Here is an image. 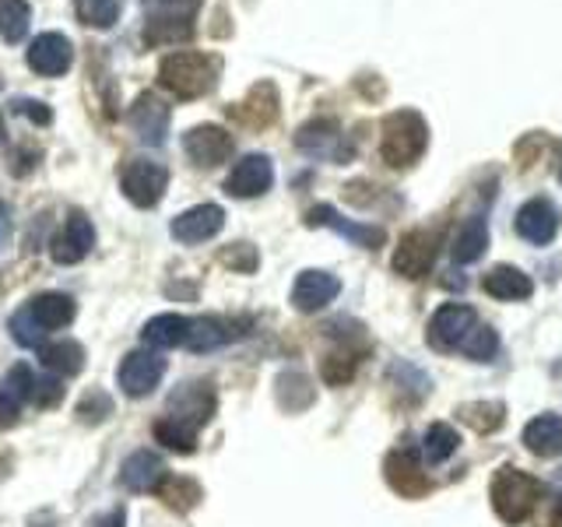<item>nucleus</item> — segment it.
I'll list each match as a JSON object with an SVG mask.
<instances>
[{"label": "nucleus", "mask_w": 562, "mask_h": 527, "mask_svg": "<svg viewBox=\"0 0 562 527\" xmlns=\"http://www.w3.org/2000/svg\"><path fill=\"white\" fill-rule=\"evenodd\" d=\"M4 134H8V131H4V116H0V141H4Z\"/></svg>", "instance_id": "nucleus-47"}, {"label": "nucleus", "mask_w": 562, "mask_h": 527, "mask_svg": "<svg viewBox=\"0 0 562 527\" xmlns=\"http://www.w3.org/2000/svg\"><path fill=\"white\" fill-rule=\"evenodd\" d=\"M222 260L228 264V268H236V271H257V250L250 243H233L222 254Z\"/></svg>", "instance_id": "nucleus-42"}, {"label": "nucleus", "mask_w": 562, "mask_h": 527, "mask_svg": "<svg viewBox=\"0 0 562 527\" xmlns=\"http://www.w3.org/2000/svg\"><path fill=\"white\" fill-rule=\"evenodd\" d=\"M432 260H436V236L426 233V228H412L404 233L401 243L394 246V271L401 278H422L432 271Z\"/></svg>", "instance_id": "nucleus-15"}, {"label": "nucleus", "mask_w": 562, "mask_h": 527, "mask_svg": "<svg viewBox=\"0 0 562 527\" xmlns=\"http://www.w3.org/2000/svg\"><path fill=\"white\" fill-rule=\"evenodd\" d=\"M517 233L527 243H535V246H549L555 239V233H559V211H555V204L544 201V198L527 201L517 211Z\"/></svg>", "instance_id": "nucleus-20"}, {"label": "nucleus", "mask_w": 562, "mask_h": 527, "mask_svg": "<svg viewBox=\"0 0 562 527\" xmlns=\"http://www.w3.org/2000/svg\"><path fill=\"white\" fill-rule=\"evenodd\" d=\"M14 113H25V116H32L35 123H40V127H46V123L53 120V113L46 110L43 102H35V99H18V102H14Z\"/></svg>", "instance_id": "nucleus-44"}, {"label": "nucleus", "mask_w": 562, "mask_h": 527, "mask_svg": "<svg viewBox=\"0 0 562 527\" xmlns=\"http://www.w3.org/2000/svg\"><path fill=\"white\" fill-rule=\"evenodd\" d=\"M187 338V316L180 313H162V316H151L140 330V341L155 351H166V348H180Z\"/></svg>", "instance_id": "nucleus-29"}, {"label": "nucleus", "mask_w": 562, "mask_h": 527, "mask_svg": "<svg viewBox=\"0 0 562 527\" xmlns=\"http://www.w3.org/2000/svg\"><path fill=\"white\" fill-rule=\"evenodd\" d=\"M485 292L492 299H503V303H514V299H527L535 292V281L527 278L520 268H509V264H499V268H492L485 274Z\"/></svg>", "instance_id": "nucleus-27"}, {"label": "nucleus", "mask_w": 562, "mask_h": 527, "mask_svg": "<svg viewBox=\"0 0 562 527\" xmlns=\"http://www.w3.org/2000/svg\"><path fill=\"white\" fill-rule=\"evenodd\" d=\"M75 11L88 29H113L120 22L123 0H75Z\"/></svg>", "instance_id": "nucleus-34"}, {"label": "nucleus", "mask_w": 562, "mask_h": 527, "mask_svg": "<svg viewBox=\"0 0 562 527\" xmlns=\"http://www.w3.org/2000/svg\"><path fill=\"white\" fill-rule=\"evenodd\" d=\"M488 496H492V509L499 514V520L524 524L535 514V506L541 500V482L531 479V474L520 471V468H499L496 474H492Z\"/></svg>", "instance_id": "nucleus-3"}, {"label": "nucleus", "mask_w": 562, "mask_h": 527, "mask_svg": "<svg viewBox=\"0 0 562 527\" xmlns=\"http://www.w3.org/2000/svg\"><path fill=\"white\" fill-rule=\"evenodd\" d=\"M183 152L198 169H215V166H222V162L233 158L236 141L228 131L215 127V123H201V127H193V131L183 134Z\"/></svg>", "instance_id": "nucleus-6"}, {"label": "nucleus", "mask_w": 562, "mask_h": 527, "mask_svg": "<svg viewBox=\"0 0 562 527\" xmlns=\"http://www.w3.org/2000/svg\"><path fill=\"white\" fill-rule=\"evenodd\" d=\"M32 401L40 404V408H57V404L64 401V383L60 377H43L32 383Z\"/></svg>", "instance_id": "nucleus-41"}, {"label": "nucleus", "mask_w": 562, "mask_h": 527, "mask_svg": "<svg viewBox=\"0 0 562 527\" xmlns=\"http://www.w3.org/2000/svg\"><path fill=\"white\" fill-rule=\"evenodd\" d=\"M215 386H207V383H183V386H176L169 404H166V415L169 418H180L187 422V426L193 429H201L204 422L215 415Z\"/></svg>", "instance_id": "nucleus-13"}, {"label": "nucleus", "mask_w": 562, "mask_h": 527, "mask_svg": "<svg viewBox=\"0 0 562 527\" xmlns=\"http://www.w3.org/2000/svg\"><path fill=\"white\" fill-rule=\"evenodd\" d=\"M295 148L310 158H334V162H345V158L351 155L338 120H327V116H316V120L303 123L295 134Z\"/></svg>", "instance_id": "nucleus-7"}, {"label": "nucleus", "mask_w": 562, "mask_h": 527, "mask_svg": "<svg viewBox=\"0 0 562 527\" xmlns=\"http://www.w3.org/2000/svg\"><path fill=\"white\" fill-rule=\"evenodd\" d=\"M158 81H162V88H169L176 99H201L218 81V60L207 57V53H193V49L169 53L162 67H158Z\"/></svg>", "instance_id": "nucleus-2"}, {"label": "nucleus", "mask_w": 562, "mask_h": 527, "mask_svg": "<svg viewBox=\"0 0 562 527\" xmlns=\"http://www.w3.org/2000/svg\"><path fill=\"white\" fill-rule=\"evenodd\" d=\"M70 60H75V49H70L67 35H60V32L35 35L32 46H29V67L35 70V75L60 78L70 70Z\"/></svg>", "instance_id": "nucleus-17"}, {"label": "nucleus", "mask_w": 562, "mask_h": 527, "mask_svg": "<svg viewBox=\"0 0 562 527\" xmlns=\"http://www.w3.org/2000/svg\"><path fill=\"white\" fill-rule=\"evenodd\" d=\"M8 327H11V338L22 345V348H40L43 338H46V330L40 327V321H35L29 306L18 310L11 321H8Z\"/></svg>", "instance_id": "nucleus-38"}, {"label": "nucleus", "mask_w": 562, "mask_h": 527, "mask_svg": "<svg viewBox=\"0 0 562 527\" xmlns=\"http://www.w3.org/2000/svg\"><path fill=\"white\" fill-rule=\"evenodd\" d=\"M299 394V404H313V391H310V380L303 373H281L278 377V394Z\"/></svg>", "instance_id": "nucleus-43"}, {"label": "nucleus", "mask_w": 562, "mask_h": 527, "mask_svg": "<svg viewBox=\"0 0 562 527\" xmlns=\"http://www.w3.org/2000/svg\"><path fill=\"white\" fill-rule=\"evenodd\" d=\"M236 338H239V330H233V324H225L222 316H198V321H187L183 345L190 351H215Z\"/></svg>", "instance_id": "nucleus-24"}, {"label": "nucleus", "mask_w": 562, "mask_h": 527, "mask_svg": "<svg viewBox=\"0 0 562 527\" xmlns=\"http://www.w3.org/2000/svg\"><path fill=\"white\" fill-rule=\"evenodd\" d=\"M426 457L429 461H447L450 453H457V447H461V436H457V429L450 426V422H436V426H429L426 433Z\"/></svg>", "instance_id": "nucleus-37"}, {"label": "nucleus", "mask_w": 562, "mask_h": 527, "mask_svg": "<svg viewBox=\"0 0 562 527\" xmlns=\"http://www.w3.org/2000/svg\"><path fill=\"white\" fill-rule=\"evenodd\" d=\"M166 187H169V172L166 166L151 162V158H134V162L123 169V198L134 208H155L162 201Z\"/></svg>", "instance_id": "nucleus-5"}, {"label": "nucleus", "mask_w": 562, "mask_h": 527, "mask_svg": "<svg viewBox=\"0 0 562 527\" xmlns=\"http://www.w3.org/2000/svg\"><path fill=\"white\" fill-rule=\"evenodd\" d=\"M201 0H151L145 40L155 43H187L193 35V14Z\"/></svg>", "instance_id": "nucleus-4"}, {"label": "nucleus", "mask_w": 562, "mask_h": 527, "mask_svg": "<svg viewBox=\"0 0 562 527\" xmlns=\"http://www.w3.org/2000/svg\"><path fill=\"white\" fill-rule=\"evenodd\" d=\"M461 422L471 426L474 433H496L503 422H506V404L499 401H479V404H464L461 412Z\"/></svg>", "instance_id": "nucleus-32"}, {"label": "nucleus", "mask_w": 562, "mask_h": 527, "mask_svg": "<svg viewBox=\"0 0 562 527\" xmlns=\"http://www.w3.org/2000/svg\"><path fill=\"white\" fill-rule=\"evenodd\" d=\"M166 464H162V457H158L155 450H137L131 453L127 461H123V474H120V482L127 485L131 492H155L158 482L166 479Z\"/></svg>", "instance_id": "nucleus-23"}, {"label": "nucleus", "mask_w": 562, "mask_h": 527, "mask_svg": "<svg viewBox=\"0 0 562 527\" xmlns=\"http://www.w3.org/2000/svg\"><path fill=\"white\" fill-rule=\"evenodd\" d=\"M383 471H386V482H391V489L401 492V496L418 500V496H426V492H429V474L422 471L418 457L412 450H394L391 457H386Z\"/></svg>", "instance_id": "nucleus-19"}, {"label": "nucleus", "mask_w": 562, "mask_h": 527, "mask_svg": "<svg viewBox=\"0 0 562 527\" xmlns=\"http://www.w3.org/2000/svg\"><path fill=\"white\" fill-rule=\"evenodd\" d=\"M32 316L40 321L43 330H64L70 321H75V299L64 295V292H43V295H35L32 303H29Z\"/></svg>", "instance_id": "nucleus-26"}, {"label": "nucleus", "mask_w": 562, "mask_h": 527, "mask_svg": "<svg viewBox=\"0 0 562 527\" xmlns=\"http://www.w3.org/2000/svg\"><path fill=\"white\" fill-rule=\"evenodd\" d=\"M338 292H341L338 274H330V271H303V274L295 278V285H292V306L303 310V313H316V310H324L327 303H334Z\"/></svg>", "instance_id": "nucleus-18"}, {"label": "nucleus", "mask_w": 562, "mask_h": 527, "mask_svg": "<svg viewBox=\"0 0 562 527\" xmlns=\"http://www.w3.org/2000/svg\"><path fill=\"white\" fill-rule=\"evenodd\" d=\"M222 225H225V211L218 204H198V208H187L183 215H176L169 233H172V239L198 246V243L215 239L222 233Z\"/></svg>", "instance_id": "nucleus-16"}, {"label": "nucleus", "mask_w": 562, "mask_h": 527, "mask_svg": "<svg viewBox=\"0 0 562 527\" xmlns=\"http://www.w3.org/2000/svg\"><path fill=\"white\" fill-rule=\"evenodd\" d=\"M233 116L243 123V127H254V131L271 127V123L278 120V88L271 81L254 85V92L236 105Z\"/></svg>", "instance_id": "nucleus-21"}, {"label": "nucleus", "mask_w": 562, "mask_h": 527, "mask_svg": "<svg viewBox=\"0 0 562 527\" xmlns=\"http://www.w3.org/2000/svg\"><path fill=\"white\" fill-rule=\"evenodd\" d=\"M274 183V166L268 155H243L236 169L225 176L228 198H260Z\"/></svg>", "instance_id": "nucleus-14"}, {"label": "nucleus", "mask_w": 562, "mask_h": 527, "mask_svg": "<svg viewBox=\"0 0 562 527\" xmlns=\"http://www.w3.org/2000/svg\"><path fill=\"white\" fill-rule=\"evenodd\" d=\"M457 351H464L468 359H474V362H492L496 359V351H499V334L492 330L488 324H474L471 327V334L464 338V345L457 348Z\"/></svg>", "instance_id": "nucleus-35"}, {"label": "nucleus", "mask_w": 562, "mask_h": 527, "mask_svg": "<svg viewBox=\"0 0 562 527\" xmlns=\"http://www.w3.org/2000/svg\"><path fill=\"white\" fill-rule=\"evenodd\" d=\"M306 225L313 228H334V233H341L348 243H356V246H366V250H376V246L386 243V233L380 225H366V222H351L345 218L338 208H330V204H316L306 211Z\"/></svg>", "instance_id": "nucleus-12"}, {"label": "nucleus", "mask_w": 562, "mask_h": 527, "mask_svg": "<svg viewBox=\"0 0 562 527\" xmlns=\"http://www.w3.org/2000/svg\"><path fill=\"white\" fill-rule=\"evenodd\" d=\"M32 383H35V377L29 366L8 369V377L0 380V429H11L18 422L25 397H32Z\"/></svg>", "instance_id": "nucleus-22"}, {"label": "nucleus", "mask_w": 562, "mask_h": 527, "mask_svg": "<svg viewBox=\"0 0 562 527\" xmlns=\"http://www.w3.org/2000/svg\"><path fill=\"white\" fill-rule=\"evenodd\" d=\"M92 246H95L92 222H88V215H81V211H70L64 228L49 243V257L64 264V268H70V264H81L88 254H92Z\"/></svg>", "instance_id": "nucleus-11"}, {"label": "nucleus", "mask_w": 562, "mask_h": 527, "mask_svg": "<svg viewBox=\"0 0 562 527\" xmlns=\"http://www.w3.org/2000/svg\"><path fill=\"white\" fill-rule=\"evenodd\" d=\"M485 246H488V225H485V218H471L461 228V233H457V239H453V260L457 264L479 260L485 254Z\"/></svg>", "instance_id": "nucleus-31"}, {"label": "nucleus", "mask_w": 562, "mask_h": 527, "mask_svg": "<svg viewBox=\"0 0 562 527\" xmlns=\"http://www.w3.org/2000/svg\"><path fill=\"white\" fill-rule=\"evenodd\" d=\"M158 496H162L172 509H190L193 503L201 500V489L198 482H190V479H180V474H166L162 482H158Z\"/></svg>", "instance_id": "nucleus-36"}, {"label": "nucleus", "mask_w": 562, "mask_h": 527, "mask_svg": "<svg viewBox=\"0 0 562 527\" xmlns=\"http://www.w3.org/2000/svg\"><path fill=\"white\" fill-rule=\"evenodd\" d=\"M162 377H166V359L158 351H131L116 369L120 391L127 397H148Z\"/></svg>", "instance_id": "nucleus-8"}, {"label": "nucleus", "mask_w": 562, "mask_h": 527, "mask_svg": "<svg viewBox=\"0 0 562 527\" xmlns=\"http://www.w3.org/2000/svg\"><path fill=\"white\" fill-rule=\"evenodd\" d=\"M429 148V127L422 113L415 110H397L383 120V134H380V155L391 169H408L415 166Z\"/></svg>", "instance_id": "nucleus-1"}, {"label": "nucleus", "mask_w": 562, "mask_h": 527, "mask_svg": "<svg viewBox=\"0 0 562 527\" xmlns=\"http://www.w3.org/2000/svg\"><path fill=\"white\" fill-rule=\"evenodd\" d=\"M524 447L535 457H562V415H538L527 422Z\"/></svg>", "instance_id": "nucleus-25"}, {"label": "nucleus", "mask_w": 562, "mask_h": 527, "mask_svg": "<svg viewBox=\"0 0 562 527\" xmlns=\"http://www.w3.org/2000/svg\"><path fill=\"white\" fill-rule=\"evenodd\" d=\"M479 324V313L461 303H447L432 313L429 321V345L436 351H457L471 334V327Z\"/></svg>", "instance_id": "nucleus-9"}, {"label": "nucleus", "mask_w": 562, "mask_h": 527, "mask_svg": "<svg viewBox=\"0 0 562 527\" xmlns=\"http://www.w3.org/2000/svg\"><path fill=\"white\" fill-rule=\"evenodd\" d=\"M78 415L81 422H88V426H95V422H105L113 415V401L110 394H102V391H92L81 404H78Z\"/></svg>", "instance_id": "nucleus-40"}, {"label": "nucleus", "mask_w": 562, "mask_h": 527, "mask_svg": "<svg viewBox=\"0 0 562 527\" xmlns=\"http://www.w3.org/2000/svg\"><path fill=\"white\" fill-rule=\"evenodd\" d=\"M151 433H155L158 444L176 450V453H193V450H198V429L187 426V422H180V418H169V415L158 418L155 426H151Z\"/></svg>", "instance_id": "nucleus-30"}, {"label": "nucleus", "mask_w": 562, "mask_h": 527, "mask_svg": "<svg viewBox=\"0 0 562 527\" xmlns=\"http://www.w3.org/2000/svg\"><path fill=\"white\" fill-rule=\"evenodd\" d=\"M40 362L49 369L53 377H78L81 369H85V348L78 341H43L40 345Z\"/></svg>", "instance_id": "nucleus-28"}, {"label": "nucleus", "mask_w": 562, "mask_h": 527, "mask_svg": "<svg viewBox=\"0 0 562 527\" xmlns=\"http://www.w3.org/2000/svg\"><path fill=\"white\" fill-rule=\"evenodd\" d=\"M29 22H32V8L25 0H0V40L4 43L25 40Z\"/></svg>", "instance_id": "nucleus-33"}, {"label": "nucleus", "mask_w": 562, "mask_h": 527, "mask_svg": "<svg viewBox=\"0 0 562 527\" xmlns=\"http://www.w3.org/2000/svg\"><path fill=\"white\" fill-rule=\"evenodd\" d=\"M169 105L158 99L155 92H140L134 102H131V113H127V123L131 131L137 134L140 145H166V134H169Z\"/></svg>", "instance_id": "nucleus-10"}, {"label": "nucleus", "mask_w": 562, "mask_h": 527, "mask_svg": "<svg viewBox=\"0 0 562 527\" xmlns=\"http://www.w3.org/2000/svg\"><path fill=\"white\" fill-rule=\"evenodd\" d=\"M356 369H359V356L356 351H330V356L321 362V373L330 386H341L348 383L351 377H356Z\"/></svg>", "instance_id": "nucleus-39"}, {"label": "nucleus", "mask_w": 562, "mask_h": 527, "mask_svg": "<svg viewBox=\"0 0 562 527\" xmlns=\"http://www.w3.org/2000/svg\"><path fill=\"white\" fill-rule=\"evenodd\" d=\"M4 233H8V208L0 204V236H4Z\"/></svg>", "instance_id": "nucleus-46"}, {"label": "nucleus", "mask_w": 562, "mask_h": 527, "mask_svg": "<svg viewBox=\"0 0 562 527\" xmlns=\"http://www.w3.org/2000/svg\"><path fill=\"white\" fill-rule=\"evenodd\" d=\"M123 524H127V517H123V509H113L110 517L95 520V527H123Z\"/></svg>", "instance_id": "nucleus-45"}]
</instances>
